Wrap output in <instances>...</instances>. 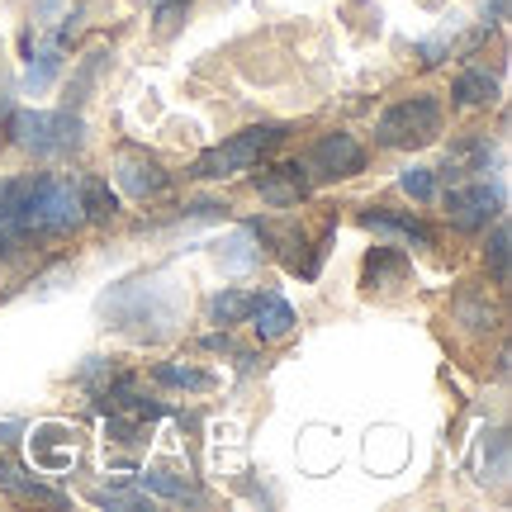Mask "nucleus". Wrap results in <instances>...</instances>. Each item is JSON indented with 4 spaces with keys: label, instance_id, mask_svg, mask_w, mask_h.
Listing matches in <instances>:
<instances>
[{
    "label": "nucleus",
    "instance_id": "obj_1",
    "mask_svg": "<svg viewBox=\"0 0 512 512\" xmlns=\"http://www.w3.org/2000/svg\"><path fill=\"white\" fill-rule=\"evenodd\" d=\"M81 223H86V214H81V195H76L72 181H62V176H29L24 200L15 204V214L5 219V228L15 238H43V233H72Z\"/></svg>",
    "mask_w": 512,
    "mask_h": 512
},
{
    "label": "nucleus",
    "instance_id": "obj_2",
    "mask_svg": "<svg viewBox=\"0 0 512 512\" xmlns=\"http://www.w3.org/2000/svg\"><path fill=\"white\" fill-rule=\"evenodd\" d=\"M81 114L76 110H19L10 119V138H15L24 152H34V157H62V152H76L81 147Z\"/></svg>",
    "mask_w": 512,
    "mask_h": 512
},
{
    "label": "nucleus",
    "instance_id": "obj_3",
    "mask_svg": "<svg viewBox=\"0 0 512 512\" xmlns=\"http://www.w3.org/2000/svg\"><path fill=\"white\" fill-rule=\"evenodd\" d=\"M285 138V128L280 124H261V128H242V133H233L228 143L209 147L200 162H195V176H204V181H228V176H238V171H252L266 152H271L275 143Z\"/></svg>",
    "mask_w": 512,
    "mask_h": 512
},
{
    "label": "nucleus",
    "instance_id": "obj_4",
    "mask_svg": "<svg viewBox=\"0 0 512 512\" xmlns=\"http://www.w3.org/2000/svg\"><path fill=\"white\" fill-rule=\"evenodd\" d=\"M441 133V105L432 95H413V100H399L375 119V138L384 147H427L437 143Z\"/></svg>",
    "mask_w": 512,
    "mask_h": 512
},
{
    "label": "nucleus",
    "instance_id": "obj_5",
    "mask_svg": "<svg viewBox=\"0 0 512 512\" xmlns=\"http://www.w3.org/2000/svg\"><path fill=\"white\" fill-rule=\"evenodd\" d=\"M503 195H498L494 185H465V190H451L446 195V219H451V228H460V233H479V228H489V219H498L503 209Z\"/></svg>",
    "mask_w": 512,
    "mask_h": 512
},
{
    "label": "nucleus",
    "instance_id": "obj_6",
    "mask_svg": "<svg viewBox=\"0 0 512 512\" xmlns=\"http://www.w3.org/2000/svg\"><path fill=\"white\" fill-rule=\"evenodd\" d=\"M114 185L133 195V200H152V195H162L166 190V171L157 157H147L138 147H124L119 157H114Z\"/></svg>",
    "mask_w": 512,
    "mask_h": 512
},
{
    "label": "nucleus",
    "instance_id": "obj_7",
    "mask_svg": "<svg viewBox=\"0 0 512 512\" xmlns=\"http://www.w3.org/2000/svg\"><path fill=\"white\" fill-rule=\"evenodd\" d=\"M309 162L318 166L323 176H356V171L366 166V147L356 143L351 133H323Z\"/></svg>",
    "mask_w": 512,
    "mask_h": 512
},
{
    "label": "nucleus",
    "instance_id": "obj_8",
    "mask_svg": "<svg viewBox=\"0 0 512 512\" xmlns=\"http://www.w3.org/2000/svg\"><path fill=\"white\" fill-rule=\"evenodd\" d=\"M256 195L275 209H290L309 195V181H304V166L299 162H285V166H271V171H261L256 176Z\"/></svg>",
    "mask_w": 512,
    "mask_h": 512
},
{
    "label": "nucleus",
    "instance_id": "obj_9",
    "mask_svg": "<svg viewBox=\"0 0 512 512\" xmlns=\"http://www.w3.org/2000/svg\"><path fill=\"white\" fill-rule=\"evenodd\" d=\"M252 328L261 342H280V337H290L294 332V309L290 299H280V294H261V299H252Z\"/></svg>",
    "mask_w": 512,
    "mask_h": 512
},
{
    "label": "nucleus",
    "instance_id": "obj_10",
    "mask_svg": "<svg viewBox=\"0 0 512 512\" xmlns=\"http://www.w3.org/2000/svg\"><path fill=\"white\" fill-rule=\"evenodd\" d=\"M370 233H380V238H394V242H418V247H432V228L418 219H408V214H361Z\"/></svg>",
    "mask_w": 512,
    "mask_h": 512
},
{
    "label": "nucleus",
    "instance_id": "obj_11",
    "mask_svg": "<svg viewBox=\"0 0 512 512\" xmlns=\"http://www.w3.org/2000/svg\"><path fill=\"white\" fill-rule=\"evenodd\" d=\"M105 399H110V413H128L133 422L143 418H162L166 408L157 399H143V389H138V380H119L105 389Z\"/></svg>",
    "mask_w": 512,
    "mask_h": 512
},
{
    "label": "nucleus",
    "instance_id": "obj_12",
    "mask_svg": "<svg viewBox=\"0 0 512 512\" xmlns=\"http://www.w3.org/2000/svg\"><path fill=\"white\" fill-rule=\"evenodd\" d=\"M0 489H10L15 498H34V503H67L62 489H48V484L29 479L10 456H0Z\"/></svg>",
    "mask_w": 512,
    "mask_h": 512
},
{
    "label": "nucleus",
    "instance_id": "obj_13",
    "mask_svg": "<svg viewBox=\"0 0 512 512\" xmlns=\"http://www.w3.org/2000/svg\"><path fill=\"white\" fill-rule=\"evenodd\" d=\"M76 195H81L86 223H110L114 214H119V195H114L110 181H100V176H86V181L76 185Z\"/></svg>",
    "mask_w": 512,
    "mask_h": 512
},
{
    "label": "nucleus",
    "instance_id": "obj_14",
    "mask_svg": "<svg viewBox=\"0 0 512 512\" xmlns=\"http://www.w3.org/2000/svg\"><path fill=\"white\" fill-rule=\"evenodd\" d=\"M57 72H62V38H53L48 48H38V53L29 57V67H24V95L48 91L57 81Z\"/></svg>",
    "mask_w": 512,
    "mask_h": 512
},
{
    "label": "nucleus",
    "instance_id": "obj_15",
    "mask_svg": "<svg viewBox=\"0 0 512 512\" xmlns=\"http://www.w3.org/2000/svg\"><path fill=\"white\" fill-rule=\"evenodd\" d=\"M219 261H223V271H233V275H247L261 261V238H256V228H238L233 238L219 247Z\"/></svg>",
    "mask_w": 512,
    "mask_h": 512
},
{
    "label": "nucleus",
    "instance_id": "obj_16",
    "mask_svg": "<svg viewBox=\"0 0 512 512\" xmlns=\"http://www.w3.org/2000/svg\"><path fill=\"white\" fill-rule=\"evenodd\" d=\"M138 489L143 494H157V498H171V503H200V489L190 479L171 475V470H143L138 475Z\"/></svg>",
    "mask_w": 512,
    "mask_h": 512
},
{
    "label": "nucleus",
    "instance_id": "obj_17",
    "mask_svg": "<svg viewBox=\"0 0 512 512\" xmlns=\"http://www.w3.org/2000/svg\"><path fill=\"white\" fill-rule=\"evenodd\" d=\"M67 437V427H38L34 432V465H43V470H67L76 460V446H67V451H57V441Z\"/></svg>",
    "mask_w": 512,
    "mask_h": 512
},
{
    "label": "nucleus",
    "instance_id": "obj_18",
    "mask_svg": "<svg viewBox=\"0 0 512 512\" xmlns=\"http://www.w3.org/2000/svg\"><path fill=\"white\" fill-rule=\"evenodd\" d=\"M105 57H110L105 48H95V53L81 57V67L72 72V86H67V110H76V105H81V100L95 91V81H100V67H105Z\"/></svg>",
    "mask_w": 512,
    "mask_h": 512
},
{
    "label": "nucleus",
    "instance_id": "obj_19",
    "mask_svg": "<svg viewBox=\"0 0 512 512\" xmlns=\"http://www.w3.org/2000/svg\"><path fill=\"white\" fill-rule=\"evenodd\" d=\"M247 313H252V294H242V290H219L209 299V323H219V328H233Z\"/></svg>",
    "mask_w": 512,
    "mask_h": 512
},
{
    "label": "nucleus",
    "instance_id": "obj_20",
    "mask_svg": "<svg viewBox=\"0 0 512 512\" xmlns=\"http://www.w3.org/2000/svg\"><path fill=\"white\" fill-rule=\"evenodd\" d=\"M408 275V261H403V252H394V247H375V252L366 256V285L375 290V285H384V280H403Z\"/></svg>",
    "mask_w": 512,
    "mask_h": 512
},
{
    "label": "nucleus",
    "instance_id": "obj_21",
    "mask_svg": "<svg viewBox=\"0 0 512 512\" xmlns=\"http://www.w3.org/2000/svg\"><path fill=\"white\" fill-rule=\"evenodd\" d=\"M451 95H456V105H489L498 95V81L489 72H460Z\"/></svg>",
    "mask_w": 512,
    "mask_h": 512
},
{
    "label": "nucleus",
    "instance_id": "obj_22",
    "mask_svg": "<svg viewBox=\"0 0 512 512\" xmlns=\"http://www.w3.org/2000/svg\"><path fill=\"white\" fill-rule=\"evenodd\" d=\"M152 380L157 384H171V389H195V394H204V389H214V375L209 370H190V366H152Z\"/></svg>",
    "mask_w": 512,
    "mask_h": 512
},
{
    "label": "nucleus",
    "instance_id": "obj_23",
    "mask_svg": "<svg viewBox=\"0 0 512 512\" xmlns=\"http://www.w3.org/2000/svg\"><path fill=\"white\" fill-rule=\"evenodd\" d=\"M399 185H403V195H413L418 204H427L432 195H437V181H432L427 166H408V171L399 176Z\"/></svg>",
    "mask_w": 512,
    "mask_h": 512
},
{
    "label": "nucleus",
    "instance_id": "obj_24",
    "mask_svg": "<svg viewBox=\"0 0 512 512\" xmlns=\"http://www.w3.org/2000/svg\"><path fill=\"white\" fill-rule=\"evenodd\" d=\"M508 242H512L508 223L498 219V228H494V242H489V266H494V280H498V285H508Z\"/></svg>",
    "mask_w": 512,
    "mask_h": 512
},
{
    "label": "nucleus",
    "instance_id": "obj_25",
    "mask_svg": "<svg viewBox=\"0 0 512 512\" xmlns=\"http://www.w3.org/2000/svg\"><path fill=\"white\" fill-rule=\"evenodd\" d=\"M95 503L100 508H147L143 489H95Z\"/></svg>",
    "mask_w": 512,
    "mask_h": 512
},
{
    "label": "nucleus",
    "instance_id": "obj_26",
    "mask_svg": "<svg viewBox=\"0 0 512 512\" xmlns=\"http://www.w3.org/2000/svg\"><path fill=\"white\" fill-rule=\"evenodd\" d=\"M503 19H508V0H489V5H484V24L494 29V24H503Z\"/></svg>",
    "mask_w": 512,
    "mask_h": 512
},
{
    "label": "nucleus",
    "instance_id": "obj_27",
    "mask_svg": "<svg viewBox=\"0 0 512 512\" xmlns=\"http://www.w3.org/2000/svg\"><path fill=\"white\" fill-rule=\"evenodd\" d=\"M147 5H152L157 15H171V10H176V5H185V0H147Z\"/></svg>",
    "mask_w": 512,
    "mask_h": 512
}]
</instances>
